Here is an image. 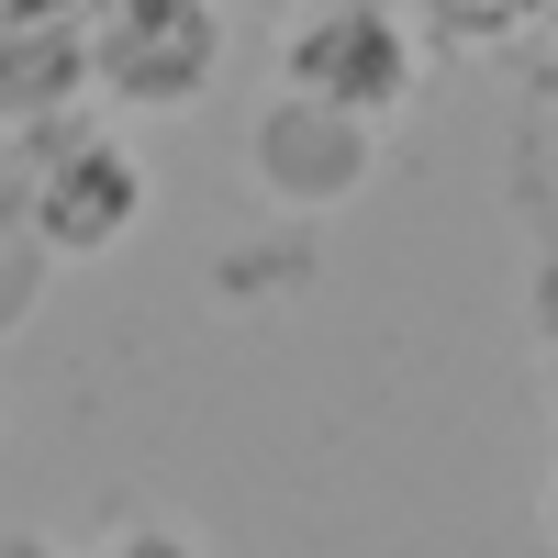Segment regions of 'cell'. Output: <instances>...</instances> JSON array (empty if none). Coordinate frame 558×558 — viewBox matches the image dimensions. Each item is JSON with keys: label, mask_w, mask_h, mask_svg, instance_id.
I'll return each instance as SVG.
<instances>
[{"label": "cell", "mask_w": 558, "mask_h": 558, "mask_svg": "<svg viewBox=\"0 0 558 558\" xmlns=\"http://www.w3.org/2000/svg\"><path fill=\"white\" fill-rule=\"evenodd\" d=\"M279 89L336 101V112L391 134L425 101V23H413L402 0H302V12L279 23Z\"/></svg>", "instance_id": "1"}, {"label": "cell", "mask_w": 558, "mask_h": 558, "mask_svg": "<svg viewBox=\"0 0 558 558\" xmlns=\"http://www.w3.org/2000/svg\"><path fill=\"white\" fill-rule=\"evenodd\" d=\"M34 168L12 179V223L34 235V257H112L134 246V223H146V157L123 146V134L101 123H57V134H23Z\"/></svg>", "instance_id": "2"}, {"label": "cell", "mask_w": 558, "mask_h": 558, "mask_svg": "<svg viewBox=\"0 0 558 558\" xmlns=\"http://www.w3.org/2000/svg\"><path fill=\"white\" fill-rule=\"evenodd\" d=\"M223 78V12L213 0H101L89 12V101L112 112H202Z\"/></svg>", "instance_id": "3"}, {"label": "cell", "mask_w": 558, "mask_h": 558, "mask_svg": "<svg viewBox=\"0 0 558 558\" xmlns=\"http://www.w3.org/2000/svg\"><path fill=\"white\" fill-rule=\"evenodd\" d=\"M246 179H257L279 213H347L368 179H380V123L279 89V101L246 123Z\"/></svg>", "instance_id": "4"}, {"label": "cell", "mask_w": 558, "mask_h": 558, "mask_svg": "<svg viewBox=\"0 0 558 558\" xmlns=\"http://www.w3.org/2000/svg\"><path fill=\"white\" fill-rule=\"evenodd\" d=\"M89 112V23H0V134H57Z\"/></svg>", "instance_id": "5"}, {"label": "cell", "mask_w": 558, "mask_h": 558, "mask_svg": "<svg viewBox=\"0 0 558 558\" xmlns=\"http://www.w3.org/2000/svg\"><path fill=\"white\" fill-rule=\"evenodd\" d=\"M547 12L558 0H413L425 45H447V57H525L547 34Z\"/></svg>", "instance_id": "6"}, {"label": "cell", "mask_w": 558, "mask_h": 558, "mask_svg": "<svg viewBox=\"0 0 558 558\" xmlns=\"http://www.w3.org/2000/svg\"><path fill=\"white\" fill-rule=\"evenodd\" d=\"M89 558H202V547L179 536V525H157V514H134V525H112V536L89 547Z\"/></svg>", "instance_id": "7"}, {"label": "cell", "mask_w": 558, "mask_h": 558, "mask_svg": "<svg viewBox=\"0 0 558 558\" xmlns=\"http://www.w3.org/2000/svg\"><path fill=\"white\" fill-rule=\"evenodd\" d=\"M0 558H68L57 536H0Z\"/></svg>", "instance_id": "8"}]
</instances>
